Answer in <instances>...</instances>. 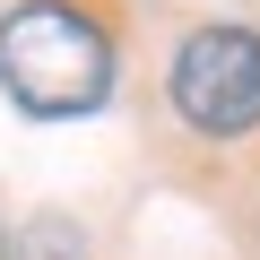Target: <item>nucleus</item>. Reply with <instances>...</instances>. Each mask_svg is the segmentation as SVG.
Masks as SVG:
<instances>
[{
  "label": "nucleus",
  "mask_w": 260,
  "mask_h": 260,
  "mask_svg": "<svg viewBox=\"0 0 260 260\" xmlns=\"http://www.w3.org/2000/svg\"><path fill=\"white\" fill-rule=\"evenodd\" d=\"M0 87L44 121L95 113L113 95V44L70 0H26V9L0 18Z\"/></svg>",
  "instance_id": "f257e3e1"
},
{
  "label": "nucleus",
  "mask_w": 260,
  "mask_h": 260,
  "mask_svg": "<svg viewBox=\"0 0 260 260\" xmlns=\"http://www.w3.org/2000/svg\"><path fill=\"white\" fill-rule=\"evenodd\" d=\"M165 95H174V113L191 130H208V139L260 130V35H243V26L182 35L174 70H165Z\"/></svg>",
  "instance_id": "f03ea898"
}]
</instances>
